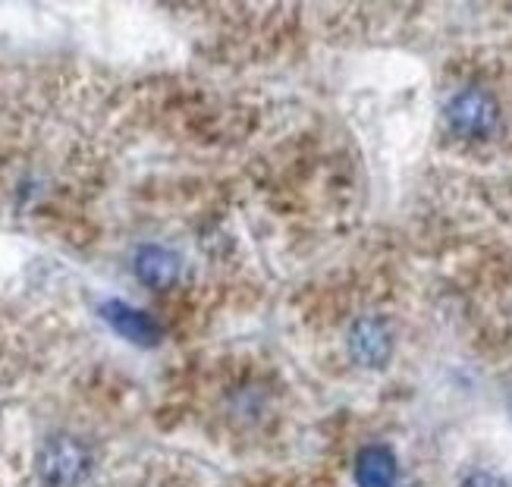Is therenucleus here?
Listing matches in <instances>:
<instances>
[{"instance_id":"obj_1","label":"nucleus","mask_w":512,"mask_h":487,"mask_svg":"<svg viewBox=\"0 0 512 487\" xmlns=\"http://www.w3.org/2000/svg\"><path fill=\"white\" fill-rule=\"evenodd\" d=\"M447 123L462 139H487L500 123V104L484 88H462L447 104Z\"/></svg>"},{"instance_id":"obj_2","label":"nucleus","mask_w":512,"mask_h":487,"mask_svg":"<svg viewBox=\"0 0 512 487\" xmlns=\"http://www.w3.org/2000/svg\"><path fill=\"white\" fill-rule=\"evenodd\" d=\"M38 469H41V478L54 487L76 484L88 472V453L73 437H54L51 444L41 450Z\"/></svg>"},{"instance_id":"obj_3","label":"nucleus","mask_w":512,"mask_h":487,"mask_svg":"<svg viewBox=\"0 0 512 487\" xmlns=\"http://www.w3.org/2000/svg\"><path fill=\"white\" fill-rule=\"evenodd\" d=\"M390 349H393V337H390V327L381 318H362L352 324L349 352L359 365L381 368L390 359Z\"/></svg>"},{"instance_id":"obj_4","label":"nucleus","mask_w":512,"mask_h":487,"mask_svg":"<svg viewBox=\"0 0 512 487\" xmlns=\"http://www.w3.org/2000/svg\"><path fill=\"white\" fill-rule=\"evenodd\" d=\"M101 315L120 337L139 343V346H154L161 340V324L154 321L148 312H139V308H132L126 302H107L101 308Z\"/></svg>"},{"instance_id":"obj_5","label":"nucleus","mask_w":512,"mask_h":487,"mask_svg":"<svg viewBox=\"0 0 512 487\" xmlns=\"http://www.w3.org/2000/svg\"><path fill=\"white\" fill-rule=\"evenodd\" d=\"M355 481H359V487H393L396 456L381 444L365 447L355 459Z\"/></svg>"},{"instance_id":"obj_6","label":"nucleus","mask_w":512,"mask_h":487,"mask_svg":"<svg viewBox=\"0 0 512 487\" xmlns=\"http://www.w3.org/2000/svg\"><path fill=\"white\" fill-rule=\"evenodd\" d=\"M136 274L142 277L145 286H154V290H164L176 280L180 274V258H176L170 249H161V246H145L139 255H136Z\"/></svg>"},{"instance_id":"obj_7","label":"nucleus","mask_w":512,"mask_h":487,"mask_svg":"<svg viewBox=\"0 0 512 487\" xmlns=\"http://www.w3.org/2000/svg\"><path fill=\"white\" fill-rule=\"evenodd\" d=\"M462 487H506L494 472H472L469 478L462 481Z\"/></svg>"}]
</instances>
